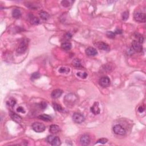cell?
<instances>
[{"instance_id":"5bb4252c","label":"cell","mask_w":146,"mask_h":146,"mask_svg":"<svg viewBox=\"0 0 146 146\" xmlns=\"http://www.w3.org/2000/svg\"><path fill=\"white\" fill-rule=\"evenodd\" d=\"M63 91L62 90H60V89H56L53 91V92H51V98L53 99H57L59 98L61 96L62 94Z\"/></svg>"},{"instance_id":"9c48e42d","label":"cell","mask_w":146,"mask_h":146,"mask_svg":"<svg viewBox=\"0 0 146 146\" xmlns=\"http://www.w3.org/2000/svg\"><path fill=\"white\" fill-rule=\"evenodd\" d=\"M80 143L83 146H87L90 143V138L89 135L84 134L80 138Z\"/></svg>"},{"instance_id":"ac0fdd59","label":"cell","mask_w":146,"mask_h":146,"mask_svg":"<svg viewBox=\"0 0 146 146\" xmlns=\"http://www.w3.org/2000/svg\"><path fill=\"white\" fill-rule=\"evenodd\" d=\"M38 118L39 119L42 120L43 121H46V122L51 121L52 119L51 116H50V115H47V114L41 115L38 116Z\"/></svg>"},{"instance_id":"5b68a950","label":"cell","mask_w":146,"mask_h":146,"mask_svg":"<svg viewBox=\"0 0 146 146\" xmlns=\"http://www.w3.org/2000/svg\"><path fill=\"white\" fill-rule=\"evenodd\" d=\"M72 118L73 121L76 123H78V124H81V123L83 122L85 120V118L83 116V115L80 113H74Z\"/></svg>"},{"instance_id":"ffe728a7","label":"cell","mask_w":146,"mask_h":146,"mask_svg":"<svg viewBox=\"0 0 146 146\" xmlns=\"http://www.w3.org/2000/svg\"><path fill=\"white\" fill-rule=\"evenodd\" d=\"M40 15L41 18L42 19H44V20H47V19H48L50 17V15L48 13L44 12V11H43V12H41Z\"/></svg>"},{"instance_id":"484cf974","label":"cell","mask_w":146,"mask_h":146,"mask_svg":"<svg viewBox=\"0 0 146 146\" xmlns=\"http://www.w3.org/2000/svg\"><path fill=\"white\" fill-rule=\"evenodd\" d=\"M129 17V13L127 11H125L122 14V18L123 21H126L127 20Z\"/></svg>"},{"instance_id":"52a82bcc","label":"cell","mask_w":146,"mask_h":146,"mask_svg":"<svg viewBox=\"0 0 146 146\" xmlns=\"http://www.w3.org/2000/svg\"><path fill=\"white\" fill-rule=\"evenodd\" d=\"M134 17L136 21L139 22H144L146 21V14L142 12H137L134 14Z\"/></svg>"},{"instance_id":"f1b7e54d","label":"cell","mask_w":146,"mask_h":146,"mask_svg":"<svg viewBox=\"0 0 146 146\" xmlns=\"http://www.w3.org/2000/svg\"><path fill=\"white\" fill-rule=\"evenodd\" d=\"M106 35L108 38H114L115 37V33L113 32H107L106 33Z\"/></svg>"},{"instance_id":"7c38bea8","label":"cell","mask_w":146,"mask_h":146,"mask_svg":"<svg viewBox=\"0 0 146 146\" xmlns=\"http://www.w3.org/2000/svg\"><path fill=\"white\" fill-rule=\"evenodd\" d=\"M91 111L94 115H98L100 113V109L99 107V103L98 102H95L94 104L92 105V106L90 108Z\"/></svg>"},{"instance_id":"603a6c76","label":"cell","mask_w":146,"mask_h":146,"mask_svg":"<svg viewBox=\"0 0 146 146\" xmlns=\"http://www.w3.org/2000/svg\"><path fill=\"white\" fill-rule=\"evenodd\" d=\"M73 65L74 66H75V67H80L82 66L81 61L78 59H74V61H73Z\"/></svg>"},{"instance_id":"7a4b0ae2","label":"cell","mask_w":146,"mask_h":146,"mask_svg":"<svg viewBox=\"0 0 146 146\" xmlns=\"http://www.w3.org/2000/svg\"><path fill=\"white\" fill-rule=\"evenodd\" d=\"M47 141L49 143H50L51 146H58L61 144V140L59 138L54 135L48 136L47 138Z\"/></svg>"},{"instance_id":"ba28073f","label":"cell","mask_w":146,"mask_h":146,"mask_svg":"<svg viewBox=\"0 0 146 146\" xmlns=\"http://www.w3.org/2000/svg\"><path fill=\"white\" fill-rule=\"evenodd\" d=\"M111 84V81L108 77H103L100 79L99 85L102 87H107Z\"/></svg>"},{"instance_id":"d4e9b609","label":"cell","mask_w":146,"mask_h":146,"mask_svg":"<svg viewBox=\"0 0 146 146\" xmlns=\"http://www.w3.org/2000/svg\"><path fill=\"white\" fill-rule=\"evenodd\" d=\"M31 22L33 25H37L40 24V20L38 18L35 17H33L32 18V19H31Z\"/></svg>"},{"instance_id":"6da1fadb","label":"cell","mask_w":146,"mask_h":146,"mask_svg":"<svg viewBox=\"0 0 146 146\" xmlns=\"http://www.w3.org/2000/svg\"><path fill=\"white\" fill-rule=\"evenodd\" d=\"M77 97L74 94H69L64 98V103L67 106H73L77 101Z\"/></svg>"},{"instance_id":"3957f363","label":"cell","mask_w":146,"mask_h":146,"mask_svg":"<svg viewBox=\"0 0 146 146\" xmlns=\"http://www.w3.org/2000/svg\"><path fill=\"white\" fill-rule=\"evenodd\" d=\"M27 45H28V41H27V40H24L20 43V44L19 45L18 47L17 50V53H19V54H22V53H25L27 50Z\"/></svg>"},{"instance_id":"83f0119b","label":"cell","mask_w":146,"mask_h":146,"mask_svg":"<svg viewBox=\"0 0 146 146\" xmlns=\"http://www.w3.org/2000/svg\"><path fill=\"white\" fill-rule=\"evenodd\" d=\"M53 106H54V110H56V111H62V107L59 104L57 103H54V105H53Z\"/></svg>"},{"instance_id":"d6986e66","label":"cell","mask_w":146,"mask_h":146,"mask_svg":"<svg viewBox=\"0 0 146 146\" xmlns=\"http://www.w3.org/2000/svg\"><path fill=\"white\" fill-rule=\"evenodd\" d=\"M71 43L70 42H64L62 43L61 48L65 50H69L71 48Z\"/></svg>"},{"instance_id":"4dcf8cb0","label":"cell","mask_w":146,"mask_h":146,"mask_svg":"<svg viewBox=\"0 0 146 146\" xmlns=\"http://www.w3.org/2000/svg\"><path fill=\"white\" fill-rule=\"evenodd\" d=\"M107 142H108V140L107 139L102 138V139H99V140H98V141H97V143H101V144H105V143H106Z\"/></svg>"},{"instance_id":"44dd1931","label":"cell","mask_w":146,"mask_h":146,"mask_svg":"<svg viewBox=\"0 0 146 146\" xmlns=\"http://www.w3.org/2000/svg\"><path fill=\"white\" fill-rule=\"evenodd\" d=\"M73 3V1H68V0H65V1H62L61 4L65 8H67L70 6Z\"/></svg>"},{"instance_id":"4316f807","label":"cell","mask_w":146,"mask_h":146,"mask_svg":"<svg viewBox=\"0 0 146 146\" xmlns=\"http://www.w3.org/2000/svg\"><path fill=\"white\" fill-rule=\"evenodd\" d=\"M77 75L78 77H80L81 78L85 79L87 77V74L86 73H82V72H78L77 73Z\"/></svg>"},{"instance_id":"cb8c5ba5","label":"cell","mask_w":146,"mask_h":146,"mask_svg":"<svg viewBox=\"0 0 146 146\" xmlns=\"http://www.w3.org/2000/svg\"><path fill=\"white\" fill-rule=\"evenodd\" d=\"M70 71L69 68L66 67H61L59 70V72L62 74H64V73H69Z\"/></svg>"},{"instance_id":"f546056e","label":"cell","mask_w":146,"mask_h":146,"mask_svg":"<svg viewBox=\"0 0 146 146\" xmlns=\"http://www.w3.org/2000/svg\"><path fill=\"white\" fill-rule=\"evenodd\" d=\"M40 77V74H39L38 73H34L32 75V76H31V78H32V79H33V80L34 79H38Z\"/></svg>"},{"instance_id":"836d02e7","label":"cell","mask_w":146,"mask_h":146,"mask_svg":"<svg viewBox=\"0 0 146 146\" xmlns=\"http://www.w3.org/2000/svg\"><path fill=\"white\" fill-rule=\"evenodd\" d=\"M114 33L115 34H122L123 33V31L120 29H116L115 32Z\"/></svg>"},{"instance_id":"2e32d148","label":"cell","mask_w":146,"mask_h":146,"mask_svg":"<svg viewBox=\"0 0 146 146\" xmlns=\"http://www.w3.org/2000/svg\"><path fill=\"white\" fill-rule=\"evenodd\" d=\"M49 131H50V132L53 134H57V133L59 132L60 131L59 127L58 126H57V125L53 124V125H51V126H50Z\"/></svg>"},{"instance_id":"30bf717a","label":"cell","mask_w":146,"mask_h":146,"mask_svg":"<svg viewBox=\"0 0 146 146\" xmlns=\"http://www.w3.org/2000/svg\"><path fill=\"white\" fill-rule=\"evenodd\" d=\"M132 46L135 51L137 52H141L143 50V47L142 44L139 42L138 41L134 40L132 42Z\"/></svg>"},{"instance_id":"e0dca14e","label":"cell","mask_w":146,"mask_h":146,"mask_svg":"<svg viewBox=\"0 0 146 146\" xmlns=\"http://www.w3.org/2000/svg\"><path fill=\"white\" fill-rule=\"evenodd\" d=\"M12 16L13 17H14L16 19H18L21 16V12L20 10L18 9H15L13 10L12 12Z\"/></svg>"},{"instance_id":"4fadbf2b","label":"cell","mask_w":146,"mask_h":146,"mask_svg":"<svg viewBox=\"0 0 146 146\" xmlns=\"http://www.w3.org/2000/svg\"><path fill=\"white\" fill-rule=\"evenodd\" d=\"M86 53L88 56L93 57L98 54V51L95 48L90 47V48H88L86 50Z\"/></svg>"},{"instance_id":"e575fe53","label":"cell","mask_w":146,"mask_h":146,"mask_svg":"<svg viewBox=\"0 0 146 146\" xmlns=\"http://www.w3.org/2000/svg\"><path fill=\"white\" fill-rule=\"evenodd\" d=\"M138 111H139V113H143V112L144 111V108L143 107H142V106L139 107V108H138Z\"/></svg>"},{"instance_id":"9a60e30c","label":"cell","mask_w":146,"mask_h":146,"mask_svg":"<svg viewBox=\"0 0 146 146\" xmlns=\"http://www.w3.org/2000/svg\"><path fill=\"white\" fill-rule=\"evenodd\" d=\"M10 117L15 122L17 123H20L22 122V118L17 114L14 113H10Z\"/></svg>"},{"instance_id":"7402d4cb","label":"cell","mask_w":146,"mask_h":146,"mask_svg":"<svg viewBox=\"0 0 146 146\" xmlns=\"http://www.w3.org/2000/svg\"><path fill=\"white\" fill-rule=\"evenodd\" d=\"M16 104V100L15 99L13 98L9 99V100L7 102V105L8 106L10 107H12L15 106Z\"/></svg>"},{"instance_id":"8992f818","label":"cell","mask_w":146,"mask_h":146,"mask_svg":"<svg viewBox=\"0 0 146 146\" xmlns=\"http://www.w3.org/2000/svg\"><path fill=\"white\" fill-rule=\"evenodd\" d=\"M113 131L115 134L118 135H124L126 132V130L120 124H116L114 126Z\"/></svg>"},{"instance_id":"1f68e13d","label":"cell","mask_w":146,"mask_h":146,"mask_svg":"<svg viewBox=\"0 0 146 146\" xmlns=\"http://www.w3.org/2000/svg\"><path fill=\"white\" fill-rule=\"evenodd\" d=\"M40 107L41 109L45 110L47 107V104L45 102H42V103H40Z\"/></svg>"},{"instance_id":"d6a6232c","label":"cell","mask_w":146,"mask_h":146,"mask_svg":"<svg viewBox=\"0 0 146 146\" xmlns=\"http://www.w3.org/2000/svg\"><path fill=\"white\" fill-rule=\"evenodd\" d=\"M17 112H18V113H24V114L25 113V110H24V108L21 106L18 107L17 108Z\"/></svg>"},{"instance_id":"277c9868","label":"cell","mask_w":146,"mask_h":146,"mask_svg":"<svg viewBox=\"0 0 146 146\" xmlns=\"http://www.w3.org/2000/svg\"><path fill=\"white\" fill-rule=\"evenodd\" d=\"M32 129L36 132H42L45 130V126L40 122H34L32 124Z\"/></svg>"},{"instance_id":"8fae6325","label":"cell","mask_w":146,"mask_h":146,"mask_svg":"<svg viewBox=\"0 0 146 146\" xmlns=\"http://www.w3.org/2000/svg\"><path fill=\"white\" fill-rule=\"evenodd\" d=\"M96 45L99 49L103 50V51H108L110 50L109 45L106 43L103 42H99L97 43Z\"/></svg>"}]
</instances>
